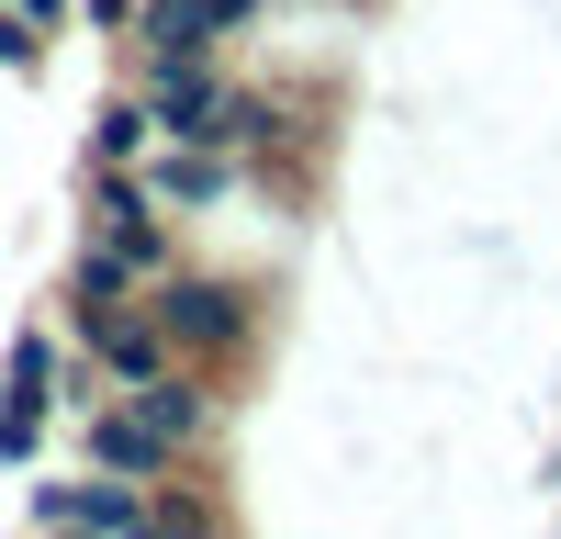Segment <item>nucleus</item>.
I'll return each mask as SVG.
<instances>
[{
  "label": "nucleus",
  "mask_w": 561,
  "mask_h": 539,
  "mask_svg": "<svg viewBox=\"0 0 561 539\" xmlns=\"http://www.w3.org/2000/svg\"><path fill=\"white\" fill-rule=\"evenodd\" d=\"M147 314H158V337H169L180 359H214V371H237V359L259 348V293L237 282V270L169 259L158 282H147Z\"/></svg>",
  "instance_id": "1"
},
{
  "label": "nucleus",
  "mask_w": 561,
  "mask_h": 539,
  "mask_svg": "<svg viewBox=\"0 0 561 539\" xmlns=\"http://www.w3.org/2000/svg\"><path fill=\"white\" fill-rule=\"evenodd\" d=\"M79 12L102 23V34H135V0H79Z\"/></svg>",
  "instance_id": "10"
},
{
  "label": "nucleus",
  "mask_w": 561,
  "mask_h": 539,
  "mask_svg": "<svg viewBox=\"0 0 561 539\" xmlns=\"http://www.w3.org/2000/svg\"><path fill=\"white\" fill-rule=\"evenodd\" d=\"M12 12H34V23H68V12H79V0H12Z\"/></svg>",
  "instance_id": "11"
},
{
  "label": "nucleus",
  "mask_w": 561,
  "mask_h": 539,
  "mask_svg": "<svg viewBox=\"0 0 561 539\" xmlns=\"http://www.w3.org/2000/svg\"><path fill=\"white\" fill-rule=\"evenodd\" d=\"M23 517L34 528H90V539H135V528H158V483H124V472H57V483H34L23 494Z\"/></svg>",
  "instance_id": "3"
},
{
  "label": "nucleus",
  "mask_w": 561,
  "mask_h": 539,
  "mask_svg": "<svg viewBox=\"0 0 561 539\" xmlns=\"http://www.w3.org/2000/svg\"><path fill=\"white\" fill-rule=\"evenodd\" d=\"M124 303H147V282H135V259H113L102 237H90V248L68 259V337L102 326V314H124Z\"/></svg>",
  "instance_id": "7"
},
{
  "label": "nucleus",
  "mask_w": 561,
  "mask_h": 539,
  "mask_svg": "<svg viewBox=\"0 0 561 539\" xmlns=\"http://www.w3.org/2000/svg\"><path fill=\"white\" fill-rule=\"evenodd\" d=\"M79 438H90V461H102V472H124V483H169V472H180V449H169L147 416H135L124 393H102V404H90V416H79Z\"/></svg>",
  "instance_id": "6"
},
{
  "label": "nucleus",
  "mask_w": 561,
  "mask_h": 539,
  "mask_svg": "<svg viewBox=\"0 0 561 539\" xmlns=\"http://www.w3.org/2000/svg\"><path fill=\"white\" fill-rule=\"evenodd\" d=\"M45 416H57V337L23 326L12 337V371H0V461H12V472L45 449Z\"/></svg>",
  "instance_id": "5"
},
{
  "label": "nucleus",
  "mask_w": 561,
  "mask_h": 539,
  "mask_svg": "<svg viewBox=\"0 0 561 539\" xmlns=\"http://www.w3.org/2000/svg\"><path fill=\"white\" fill-rule=\"evenodd\" d=\"M124 404L180 449V461H203V449L225 438V371H214V359H169V371H158V382H135Z\"/></svg>",
  "instance_id": "4"
},
{
  "label": "nucleus",
  "mask_w": 561,
  "mask_h": 539,
  "mask_svg": "<svg viewBox=\"0 0 561 539\" xmlns=\"http://www.w3.org/2000/svg\"><path fill=\"white\" fill-rule=\"evenodd\" d=\"M0 68H23V79L45 68V23H34V12H12V0H0Z\"/></svg>",
  "instance_id": "9"
},
{
  "label": "nucleus",
  "mask_w": 561,
  "mask_h": 539,
  "mask_svg": "<svg viewBox=\"0 0 561 539\" xmlns=\"http://www.w3.org/2000/svg\"><path fill=\"white\" fill-rule=\"evenodd\" d=\"M90 237H102L113 259H135V282H158V270L180 259V225L147 192V169H102V158H90Z\"/></svg>",
  "instance_id": "2"
},
{
  "label": "nucleus",
  "mask_w": 561,
  "mask_h": 539,
  "mask_svg": "<svg viewBox=\"0 0 561 539\" xmlns=\"http://www.w3.org/2000/svg\"><path fill=\"white\" fill-rule=\"evenodd\" d=\"M147 147H158V113H147V90H113V102L90 113V158H102V169H147Z\"/></svg>",
  "instance_id": "8"
}]
</instances>
